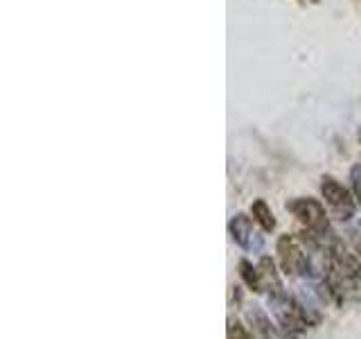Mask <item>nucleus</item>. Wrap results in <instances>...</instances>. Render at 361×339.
Segmentation results:
<instances>
[{
    "label": "nucleus",
    "mask_w": 361,
    "mask_h": 339,
    "mask_svg": "<svg viewBox=\"0 0 361 339\" xmlns=\"http://www.w3.org/2000/svg\"><path fill=\"white\" fill-rule=\"evenodd\" d=\"M237 269H240V278L244 280V285L248 290H253L257 294L264 292V287H262V274H259V267L257 265H253L251 260L242 258L240 265H237Z\"/></svg>",
    "instance_id": "nucleus-5"
},
{
    "label": "nucleus",
    "mask_w": 361,
    "mask_h": 339,
    "mask_svg": "<svg viewBox=\"0 0 361 339\" xmlns=\"http://www.w3.org/2000/svg\"><path fill=\"white\" fill-rule=\"evenodd\" d=\"M228 231L237 246H242L246 254H259L264 246V237L255 231L251 218H246L244 213H237L228 224Z\"/></svg>",
    "instance_id": "nucleus-3"
},
{
    "label": "nucleus",
    "mask_w": 361,
    "mask_h": 339,
    "mask_svg": "<svg viewBox=\"0 0 361 339\" xmlns=\"http://www.w3.org/2000/svg\"><path fill=\"white\" fill-rule=\"evenodd\" d=\"M359 231H361V218H359Z\"/></svg>",
    "instance_id": "nucleus-9"
},
{
    "label": "nucleus",
    "mask_w": 361,
    "mask_h": 339,
    "mask_svg": "<svg viewBox=\"0 0 361 339\" xmlns=\"http://www.w3.org/2000/svg\"><path fill=\"white\" fill-rule=\"evenodd\" d=\"M321 192H323V199L327 203V208L334 213L336 220L341 222H350L355 218L357 213V201L355 197L350 195V190L345 186L338 184L336 179L332 177H323L321 179Z\"/></svg>",
    "instance_id": "nucleus-2"
},
{
    "label": "nucleus",
    "mask_w": 361,
    "mask_h": 339,
    "mask_svg": "<svg viewBox=\"0 0 361 339\" xmlns=\"http://www.w3.org/2000/svg\"><path fill=\"white\" fill-rule=\"evenodd\" d=\"M350 181H353V188H355V195L361 199V161L350 170Z\"/></svg>",
    "instance_id": "nucleus-8"
},
{
    "label": "nucleus",
    "mask_w": 361,
    "mask_h": 339,
    "mask_svg": "<svg viewBox=\"0 0 361 339\" xmlns=\"http://www.w3.org/2000/svg\"><path fill=\"white\" fill-rule=\"evenodd\" d=\"M246 321H248V328H251V333L255 335V339H285L280 328H276L278 323L271 321V316L255 303L246 308Z\"/></svg>",
    "instance_id": "nucleus-4"
},
{
    "label": "nucleus",
    "mask_w": 361,
    "mask_h": 339,
    "mask_svg": "<svg viewBox=\"0 0 361 339\" xmlns=\"http://www.w3.org/2000/svg\"><path fill=\"white\" fill-rule=\"evenodd\" d=\"M287 210H291L293 215H296L298 222L310 231V237L321 246V251H323V249L327 246V242L334 237L323 203L319 199H312V197H296L287 203Z\"/></svg>",
    "instance_id": "nucleus-1"
},
{
    "label": "nucleus",
    "mask_w": 361,
    "mask_h": 339,
    "mask_svg": "<svg viewBox=\"0 0 361 339\" xmlns=\"http://www.w3.org/2000/svg\"><path fill=\"white\" fill-rule=\"evenodd\" d=\"M251 215H253V220H255L259 226H262L264 231H274V229H276V218H274V213H271L269 203H267L264 199L253 201Z\"/></svg>",
    "instance_id": "nucleus-6"
},
{
    "label": "nucleus",
    "mask_w": 361,
    "mask_h": 339,
    "mask_svg": "<svg viewBox=\"0 0 361 339\" xmlns=\"http://www.w3.org/2000/svg\"><path fill=\"white\" fill-rule=\"evenodd\" d=\"M226 337H228V339H255V335L251 333V328L244 326L240 319H235V316H231V319H228V326H226Z\"/></svg>",
    "instance_id": "nucleus-7"
}]
</instances>
